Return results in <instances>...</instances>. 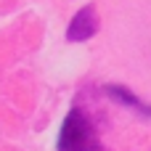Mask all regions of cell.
Masks as SVG:
<instances>
[{
    "label": "cell",
    "mask_w": 151,
    "mask_h": 151,
    "mask_svg": "<svg viewBox=\"0 0 151 151\" xmlns=\"http://www.w3.org/2000/svg\"><path fill=\"white\" fill-rule=\"evenodd\" d=\"M96 32H98V11H96V5H85V8L77 11L74 19L69 21L66 40H69V42H85V40H90Z\"/></svg>",
    "instance_id": "2"
},
{
    "label": "cell",
    "mask_w": 151,
    "mask_h": 151,
    "mask_svg": "<svg viewBox=\"0 0 151 151\" xmlns=\"http://www.w3.org/2000/svg\"><path fill=\"white\" fill-rule=\"evenodd\" d=\"M58 151H104L96 125L82 109H72L58 130Z\"/></svg>",
    "instance_id": "1"
},
{
    "label": "cell",
    "mask_w": 151,
    "mask_h": 151,
    "mask_svg": "<svg viewBox=\"0 0 151 151\" xmlns=\"http://www.w3.org/2000/svg\"><path fill=\"white\" fill-rule=\"evenodd\" d=\"M104 93L111 98V101H117L119 106H125V109H133L138 117H143V119H151V106L149 104H143L130 88H125V85H106L104 88Z\"/></svg>",
    "instance_id": "3"
}]
</instances>
